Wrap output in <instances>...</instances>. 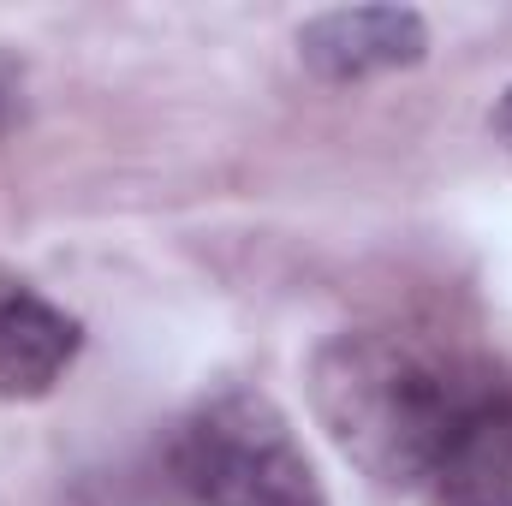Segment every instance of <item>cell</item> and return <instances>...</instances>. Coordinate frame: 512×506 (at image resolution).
<instances>
[{
  "mask_svg": "<svg viewBox=\"0 0 512 506\" xmlns=\"http://www.w3.org/2000/svg\"><path fill=\"white\" fill-rule=\"evenodd\" d=\"M471 381V358H447L405 334H334L310 358V405L334 447L393 489H423L447 417Z\"/></svg>",
  "mask_w": 512,
  "mask_h": 506,
  "instance_id": "6da1fadb",
  "label": "cell"
},
{
  "mask_svg": "<svg viewBox=\"0 0 512 506\" xmlns=\"http://www.w3.org/2000/svg\"><path fill=\"white\" fill-rule=\"evenodd\" d=\"M173 477L197 506H328L286 411L256 387L209 393L173 429Z\"/></svg>",
  "mask_w": 512,
  "mask_h": 506,
  "instance_id": "7a4b0ae2",
  "label": "cell"
},
{
  "mask_svg": "<svg viewBox=\"0 0 512 506\" xmlns=\"http://www.w3.org/2000/svg\"><path fill=\"white\" fill-rule=\"evenodd\" d=\"M423 495L435 506H512V376L471 364Z\"/></svg>",
  "mask_w": 512,
  "mask_h": 506,
  "instance_id": "3957f363",
  "label": "cell"
},
{
  "mask_svg": "<svg viewBox=\"0 0 512 506\" xmlns=\"http://www.w3.org/2000/svg\"><path fill=\"white\" fill-rule=\"evenodd\" d=\"M298 54L328 84H364L417 66L429 54V24L411 6H340L298 30Z\"/></svg>",
  "mask_w": 512,
  "mask_h": 506,
  "instance_id": "277c9868",
  "label": "cell"
},
{
  "mask_svg": "<svg viewBox=\"0 0 512 506\" xmlns=\"http://www.w3.org/2000/svg\"><path fill=\"white\" fill-rule=\"evenodd\" d=\"M84 346L78 316L42 298L30 280L0 274V399H42L54 393Z\"/></svg>",
  "mask_w": 512,
  "mask_h": 506,
  "instance_id": "5b68a950",
  "label": "cell"
},
{
  "mask_svg": "<svg viewBox=\"0 0 512 506\" xmlns=\"http://www.w3.org/2000/svg\"><path fill=\"white\" fill-rule=\"evenodd\" d=\"M495 131H501V137L512 143V90L501 96V108H495Z\"/></svg>",
  "mask_w": 512,
  "mask_h": 506,
  "instance_id": "8992f818",
  "label": "cell"
},
{
  "mask_svg": "<svg viewBox=\"0 0 512 506\" xmlns=\"http://www.w3.org/2000/svg\"><path fill=\"white\" fill-rule=\"evenodd\" d=\"M6 120H12V90L0 84V131H6Z\"/></svg>",
  "mask_w": 512,
  "mask_h": 506,
  "instance_id": "52a82bcc",
  "label": "cell"
}]
</instances>
